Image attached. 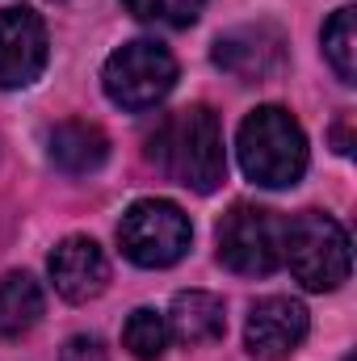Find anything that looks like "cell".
<instances>
[{
    "mask_svg": "<svg viewBox=\"0 0 357 361\" xmlns=\"http://www.w3.org/2000/svg\"><path fill=\"white\" fill-rule=\"evenodd\" d=\"M147 160L193 193H214L227 180V152H223V126L210 105H185L169 114L147 135Z\"/></svg>",
    "mask_w": 357,
    "mask_h": 361,
    "instance_id": "cell-1",
    "label": "cell"
},
{
    "mask_svg": "<svg viewBox=\"0 0 357 361\" xmlns=\"http://www.w3.org/2000/svg\"><path fill=\"white\" fill-rule=\"evenodd\" d=\"M236 152L244 177L265 189H286L307 173V135L282 105H261L240 122Z\"/></svg>",
    "mask_w": 357,
    "mask_h": 361,
    "instance_id": "cell-2",
    "label": "cell"
},
{
    "mask_svg": "<svg viewBox=\"0 0 357 361\" xmlns=\"http://www.w3.org/2000/svg\"><path fill=\"white\" fill-rule=\"evenodd\" d=\"M282 261L290 265L294 281H303L307 290L315 294L337 290L349 277V235L332 214L303 210L294 223H286Z\"/></svg>",
    "mask_w": 357,
    "mask_h": 361,
    "instance_id": "cell-3",
    "label": "cell"
},
{
    "mask_svg": "<svg viewBox=\"0 0 357 361\" xmlns=\"http://www.w3.org/2000/svg\"><path fill=\"white\" fill-rule=\"evenodd\" d=\"M189 240H193V227H189L185 210L177 202H164V197L135 202L118 223V244H122L126 261H135L143 269L177 265L189 252Z\"/></svg>",
    "mask_w": 357,
    "mask_h": 361,
    "instance_id": "cell-4",
    "label": "cell"
},
{
    "mask_svg": "<svg viewBox=\"0 0 357 361\" xmlns=\"http://www.w3.org/2000/svg\"><path fill=\"white\" fill-rule=\"evenodd\" d=\"M101 85L105 97L122 109H152L177 85V59L169 55V47L152 38H135L105 59Z\"/></svg>",
    "mask_w": 357,
    "mask_h": 361,
    "instance_id": "cell-5",
    "label": "cell"
},
{
    "mask_svg": "<svg viewBox=\"0 0 357 361\" xmlns=\"http://www.w3.org/2000/svg\"><path fill=\"white\" fill-rule=\"evenodd\" d=\"M282 235H286V223L273 210L236 202L214 231L219 261L240 277H269L282 265Z\"/></svg>",
    "mask_w": 357,
    "mask_h": 361,
    "instance_id": "cell-6",
    "label": "cell"
},
{
    "mask_svg": "<svg viewBox=\"0 0 357 361\" xmlns=\"http://www.w3.org/2000/svg\"><path fill=\"white\" fill-rule=\"evenodd\" d=\"M47 68V25L34 8H0V89H25Z\"/></svg>",
    "mask_w": 357,
    "mask_h": 361,
    "instance_id": "cell-7",
    "label": "cell"
},
{
    "mask_svg": "<svg viewBox=\"0 0 357 361\" xmlns=\"http://www.w3.org/2000/svg\"><path fill=\"white\" fill-rule=\"evenodd\" d=\"M307 341V307L294 302V298H261L253 311H248V324H244V345L257 361H282L290 357L298 345Z\"/></svg>",
    "mask_w": 357,
    "mask_h": 361,
    "instance_id": "cell-8",
    "label": "cell"
},
{
    "mask_svg": "<svg viewBox=\"0 0 357 361\" xmlns=\"http://www.w3.org/2000/svg\"><path fill=\"white\" fill-rule=\"evenodd\" d=\"M282 63H286V42L273 25H240L214 42V68H223L244 85L269 80Z\"/></svg>",
    "mask_w": 357,
    "mask_h": 361,
    "instance_id": "cell-9",
    "label": "cell"
},
{
    "mask_svg": "<svg viewBox=\"0 0 357 361\" xmlns=\"http://www.w3.org/2000/svg\"><path fill=\"white\" fill-rule=\"evenodd\" d=\"M47 269H51L55 290L68 302H89V298H97L105 290V281H109V261L97 248V240H89V235H68L51 252Z\"/></svg>",
    "mask_w": 357,
    "mask_h": 361,
    "instance_id": "cell-10",
    "label": "cell"
},
{
    "mask_svg": "<svg viewBox=\"0 0 357 361\" xmlns=\"http://www.w3.org/2000/svg\"><path fill=\"white\" fill-rule=\"evenodd\" d=\"M47 156H51V164H55L59 173H68V177H89V173H97V169L105 164L109 139H105L101 126L80 122V118H68V122H59V126L47 135Z\"/></svg>",
    "mask_w": 357,
    "mask_h": 361,
    "instance_id": "cell-11",
    "label": "cell"
},
{
    "mask_svg": "<svg viewBox=\"0 0 357 361\" xmlns=\"http://www.w3.org/2000/svg\"><path fill=\"white\" fill-rule=\"evenodd\" d=\"M227 332V311L223 298L206 294V290H181L169 307V336H177L181 345H214Z\"/></svg>",
    "mask_w": 357,
    "mask_h": 361,
    "instance_id": "cell-12",
    "label": "cell"
},
{
    "mask_svg": "<svg viewBox=\"0 0 357 361\" xmlns=\"http://www.w3.org/2000/svg\"><path fill=\"white\" fill-rule=\"evenodd\" d=\"M42 319V286L30 273H4L0 277V341L25 336Z\"/></svg>",
    "mask_w": 357,
    "mask_h": 361,
    "instance_id": "cell-13",
    "label": "cell"
},
{
    "mask_svg": "<svg viewBox=\"0 0 357 361\" xmlns=\"http://www.w3.org/2000/svg\"><path fill=\"white\" fill-rule=\"evenodd\" d=\"M122 345L131 349V357H139V361L164 357V349H169V319L160 311H152V307L131 311V319L122 328Z\"/></svg>",
    "mask_w": 357,
    "mask_h": 361,
    "instance_id": "cell-14",
    "label": "cell"
},
{
    "mask_svg": "<svg viewBox=\"0 0 357 361\" xmlns=\"http://www.w3.org/2000/svg\"><path fill=\"white\" fill-rule=\"evenodd\" d=\"M324 59L332 63L337 80H357V34H353V8H337L332 21L324 25Z\"/></svg>",
    "mask_w": 357,
    "mask_h": 361,
    "instance_id": "cell-15",
    "label": "cell"
},
{
    "mask_svg": "<svg viewBox=\"0 0 357 361\" xmlns=\"http://www.w3.org/2000/svg\"><path fill=\"white\" fill-rule=\"evenodd\" d=\"M126 8H131L139 21L169 25V30H185V25L198 21L202 0H126Z\"/></svg>",
    "mask_w": 357,
    "mask_h": 361,
    "instance_id": "cell-16",
    "label": "cell"
},
{
    "mask_svg": "<svg viewBox=\"0 0 357 361\" xmlns=\"http://www.w3.org/2000/svg\"><path fill=\"white\" fill-rule=\"evenodd\" d=\"M59 361H109V353H105V345H101L97 336H72V341L63 345Z\"/></svg>",
    "mask_w": 357,
    "mask_h": 361,
    "instance_id": "cell-17",
    "label": "cell"
},
{
    "mask_svg": "<svg viewBox=\"0 0 357 361\" xmlns=\"http://www.w3.org/2000/svg\"><path fill=\"white\" fill-rule=\"evenodd\" d=\"M337 152H341V156H349V152H353V139H349V114L337 122Z\"/></svg>",
    "mask_w": 357,
    "mask_h": 361,
    "instance_id": "cell-18",
    "label": "cell"
}]
</instances>
